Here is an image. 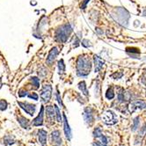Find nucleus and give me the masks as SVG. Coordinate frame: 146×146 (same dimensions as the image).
<instances>
[{"label": "nucleus", "mask_w": 146, "mask_h": 146, "mask_svg": "<svg viewBox=\"0 0 146 146\" xmlns=\"http://www.w3.org/2000/svg\"><path fill=\"white\" fill-rule=\"evenodd\" d=\"M92 70V62L87 56H80L77 60V74L79 77H86Z\"/></svg>", "instance_id": "nucleus-1"}, {"label": "nucleus", "mask_w": 146, "mask_h": 146, "mask_svg": "<svg viewBox=\"0 0 146 146\" xmlns=\"http://www.w3.org/2000/svg\"><path fill=\"white\" fill-rule=\"evenodd\" d=\"M71 32H72V27L70 24L62 25L56 30V35H55L56 40L59 41V42H65L68 40L69 36L70 35Z\"/></svg>", "instance_id": "nucleus-2"}, {"label": "nucleus", "mask_w": 146, "mask_h": 146, "mask_svg": "<svg viewBox=\"0 0 146 146\" xmlns=\"http://www.w3.org/2000/svg\"><path fill=\"white\" fill-rule=\"evenodd\" d=\"M113 17L116 21H118V23L126 27L128 25V20L129 19V13L124 8L118 7L113 13Z\"/></svg>", "instance_id": "nucleus-3"}, {"label": "nucleus", "mask_w": 146, "mask_h": 146, "mask_svg": "<svg viewBox=\"0 0 146 146\" xmlns=\"http://www.w3.org/2000/svg\"><path fill=\"white\" fill-rule=\"evenodd\" d=\"M102 121H104V123H106L107 125H114V124H116L117 121H118V117H117L116 113L114 112H113L111 110H108L103 114Z\"/></svg>", "instance_id": "nucleus-4"}, {"label": "nucleus", "mask_w": 146, "mask_h": 146, "mask_svg": "<svg viewBox=\"0 0 146 146\" xmlns=\"http://www.w3.org/2000/svg\"><path fill=\"white\" fill-rule=\"evenodd\" d=\"M40 98L43 102H48L52 95V86L50 85H44L40 90Z\"/></svg>", "instance_id": "nucleus-5"}, {"label": "nucleus", "mask_w": 146, "mask_h": 146, "mask_svg": "<svg viewBox=\"0 0 146 146\" xmlns=\"http://www.w3.org/2000/svg\"><path fill=\"white\" fill-rule=\"evenodd\" d=\"M18 105L21 108L27 113H28L30 116H33L35 113V110H36V106L35 104H30V103H27V102H19L18 101Z\"/></svg>", "instance_id": "nucleus-6"}, {"label": "nucleus", "mask_w": 146, "mask_h": 146, "mask_svg": "<svg viewBox=\"0 0 146 146\" xmlns=\"http://www.w3.org/2000/svg\"><path fill=\"white\" fill-rule=\"evenodd\" d=\"M83 115H84V119L86 121V122L88 125H92L94 121V116H93V110L92 108H86L84 110V113H83Z\"/></svg>", "instance_id": "nucleus-7"}, {"label": "nucleus", "mask_w": 146, "mask_h": 146, "mask_svg": "<svg viewBox=\"0 0 146 146\" xmlns=\"http://www.w3.org/2000/svg\"><path fill=\"white\" fill-rule=\"evenodd\" d=\"M51 143L55 146H61L62 143L59 130H54L51 133Z\"/></svg>", "instance_id": "nucleus-8"}, {"label": "nucleus", "mask_w": 146, "mask_h": 146, "mask_svg": "<svg viewBox=\"0 0 146 146\" xmlns=\"http://www.w3.org/2000/svg\"><path fill=\"white\" fill-rule=\"evenodd\" d=\"M43 114H44V107L41 106L39 114L37 115V117H35L32 121V124L34 125V126L38 127V126H41V125L43 124Z\"/></svg>", "instance_id": "nucleus-9"}, {"label": "nucleus", "mask_w": 146, "mask_h": 146, "mask_svg": "<svg viewBox=\"0 0 146 146\" xmlns=\"http://www.w3.org/2000/svg\"><path fill=\"white\" fill-rule=\"evenodd\" d=\"M57 55H58V49H57V48L56 47L52 48L51 50L49 51L48 57H47V64L48 65H51L54 62V61L56 60Z\"/></svg>", "instance_id": "nucleus-10"}, {"label": "nucleus", "mask_w": 146, "mask_h": 146, "mask_svg": "<svg viewBox=\"0 0 146 146\" xmlns=\"http://www.w3.org/2000/svg\"><path fill=\"white\" fill-rule=\"evenodd\" d=\"M137 109H146V103L142 100H135L130 104V111L135 112Z\"/></svg>", "instance_id": "nucleus-11"}, {"label": "nucleus", "mask_w": 146, "mask_h": 146, "mask_svg": "<svg viewBox=\"0 0 146 146\" xmlns=\"http://www.w3.org/2000/svg\"><path fill=\"white\" fill-rule=\"evenodd\" d=\"M64 133H65V137L66 138L70 141L71 137H72V133H71V129L70 128V125L68 123V121H67V118H66V115L64 114Z\"/></svg>", "instance_id": "nucleus-12"}, {"label": "nucleus", "mask_w": 146, "mask_h": 146, "mask_svg": "<svg viewBox=\"0 0 146 146\" xmlns=\"http://www.w3.org/2000/svg\"><path fill=\"white\" fill-rule=\"evenodd\" d=\"M39 142L42 146H47V131L44 129H40L38 131Z\"/></svg>", "instance_id": "nucleus-13"}, {"label": "nucleus", "mask_w": 146, "mask_h": 146, "mask_svg": "<svg viewBox=\"0 0 146 146\" xmlns=\"http://www.w3.org/2000/svg\"><path fill=\"white\" fill-rule=\"evenodd\" d=\"M18 121H19L20 126H21L23 129H30L29 128L30 127V121L26 117H23V116L18 117Z\"/></svg>", "instance_id": "nucleus-14"}, {"label": "nucleus", "mask_w": 146, "mask_h": 146, "mask_svg": "<svg viewBox=\"0 0 146 146\" xmlns=\"http://www.w3.org/2000/svg\"><path fill=\"white\" fill-rule=\"evenodd\" d=\"M126 52L130 56H132V57H134V58H138L137 57V56H139V54H140V50H139V48H126Z\"/></svg>", "instance_id": "nucleus-15"}, {"label": "nucleus", "mask_w": 146, "mask_h": 146, "mask_svg": "<svg viewBox=\"0 0 146 146\" xmlns=\"http://www.w3.org/2000/svg\"><path fill=\"white\" fill-rule=\"evenodd\" d=\"M94 64H95V72H99L104 65V61L100 56H94Z\"/></svg>", "instance_id": "nucleus-16"}, {"label": "nucleus", "mask_w": 146, "mask_h": 146, "mask_svg": "<svg viewBox=\"0 0 146 146\" xmlns=\"http://www.w3.org/2000/svg\"><path fill=\"white\" fill-rule=\"evenodd\" d=\"M55 107L52 106H48L46 108V113H47V117L50 121H53L55 119V112H54Z\"/></svg>", "instance_id": "nucleus-17"}, {"label": "nucleus", "mask_w": 146, "mask_h": 146, "mask_svg": "<svg viewBox=\"0 0 146 146\" xmlns=\"http://www.w3.org/2000/svg\"><path fill=\"white\" fill-rule=\"evenodd\" d=\"M78 87H79V89L81 90V92H82L83 93H84V94H85L86 96H88V91H87V89H86V85L85 81L80 82L79 84H78Z\"/></svg>", "instance_id": "nucleus-18"}, {"label": "nucleus", "mask_w": 146, "mask_h": 146, "mask_svg": "<svg viewBox=\"0 0 146 146\" xmlns=\"http://www.w3.org/2000/svg\"><path fill=\"white\" fill-rule=\"evenodd\" d=\"M102 135H103V134H102V131H101L100 127H97L94 130H93V137H94L95 138L101 137Z\"/></svg>", "instance_id": "nucleus-19"}, {"label": "nucleus", "mask_w": 146, "mask_h": 146, "mask_svg": "<svg viewBox=\"0 0 146 146\" xmlns=\"http://www.w3.org/2000/svg\"><path fill=\"white\" fill-rule=\"evenodd\" d=\"M139 126V117H135L133 121V126H132V131H135L138 129Z\"/></svg>", "instance_id": "nucleus-20"}, {"label": "nucleus", "mask_w": 146, "mask_h": 146, "mask_svg": "<svg viewBox=\"0 0 146 146\" xmlns=\"http://www.w3.org/2000/svg\"><path fill=\"white\" fill-rule=\"evenodd\" d=\"M106 97L108 99V100H112L114 98V92H113V88H109L107 92H106Z\"/></svg>", "instance_id": "nucleus-21"}, {"label": "nucleus", "mask_w": 146, "mask_h": 146, "mask_svg": "<svg viewBox=\"0 0 146 146\" xmlns=\"http://www.w3.org/2000/svg\"><path fill=\"white\" fill-rule=\"evenodd\" d=\"M58 69H59V72H60V73H64V72L65 65H64V60H60V61L58 62Z\"/></svg>", "instance_id": "nucleus-22"}, {"label": "nucleus", "mask_w": 146, "mask_h": 146, "mask_svg": "<svg viewBox=\"0 0 146 146\" xmlns=\"http://www.w3.org/2000/svg\"><path fill=\"white\" fill-rule=\"evenodd\" d=\"M31 81H32V84L35 86V88H39L40 86V79L36 77H33L31 78Z\"/></svg>", "instance_id": "nucleus-23"}, {"label": "nucleus", "mask_w": 146, "mask_h": 146, "mask_svg": "<svg viewBox=\"0 0 146 146\" xmlns=\"http://www.w3.org/2000/svg\"><path fill=\"white\" fill-rule=\"evenodd\" d=\"M8 104L6 102V100H0V111H5L7 108Z\"/></svg>", "instance_id": "nucleus-24"}, {"label": "nucleus", "mask_w": 146, "mask_h": 146, "mask_svg": "<svg viewBox=\"0 0 146 146\" xmlns=\"http://www.w3.org/2000/svg\"><path fill=\"white\" fill-rule=\"evenodd\" d=\"M13 143H14V140L12 138V137L7 135V137H5V145H11V144H13Z\"/></svg>", "instance_id": "nucleus-25"}, {"label": "nucleus", "mask_w": 146, "mask_h": 146, "mask_svg": "<svg viewBox=\"0 0 146 146\" xmlns=\"http://www.w3.org/2000/svg\"><path fill=\"white\" fill-rule=\"evenodd\" d=\"M55 107V110H56V120L57 121L61 122L62 121V115H61V113H60V110L58 108V107L56 105L54 106Z\"/></svg>", "instance_id": "nucleus-26"}, {"label": "nucleus", "mask_w": 146, "mask_h": 146, "mask_svg": "<svg viewBox=\"0 0 146 146\" xmlns=\"http://www.w3.org/2000/svg\"><path fill=\"white\" fill-rule=\"evenodd\" d=\"M118 100H119L120 102H124V100H125V92H124L123 90L121 92H118Z\"/></svg>", "instance_id": "nucleus-27"}, {"label": "nucleus", "mask_w": 146, "mask_h": 146, "mask_svg": "<svg viewBox=\"0 0 146 146\" xmlns=\"http://www.w3.org/2000/svg\"><path fill=\"white\" fill-rule=\"evenodd\" d=\"M100 138H101V143H102L104 146H107L108 143V139L105 137V135H102V137H101Z\"/></svg>", "instance_id": "nucleus-28"}, {"label": "nucleus", "mask_w": 146, "mask_h": 146, "mask_svg": "<svg viewBox=\"0 0 146 146\" xmlns=\"http://www.w3.org/2000/svg\"><path fill=\"white\" fill-rule=\"evenodd\" d=\"M27 96H28V98L33 99L35 100H38V98H39L38 94H37V93H35V92H33V93H31V94H28Z\"/></svg>", "instance_id": "nucleus-29"}, {"label": "nucleus", "mask_w": 146, "mask_h": 146, "mask_svg": "<svg viewBox=\"0 0 146 146\" xmlns=\"http://www.w3.org/2000/svg\"><path fill=\"white\" fill-rule=\"evenodd\" d=\"M146 134V124H144L143 126V128L140 129V131H139V135H141V137H143V135Z\"/></svg>", "instance_id": "nucleus-30"}, {"label": "nucleus", "mask_w": 146, "mask_h": 146, "mask_svg": "<svg viewBox=\"0 0 146 146\" xmlns=\"http://www.w3.org/2000/svg\"><path fill=\"white\" fill-rule=\"evenodd\" d=\"M27 92L26 91H24V90H19V96L20 98L25 97V96H27Z\"/></svg>", "instance_id": "nucleus-31"}, {"label": "nucleus", "mask_w": 146, "mask_h": 146, "mask_svg": "<svg viewBox=\"0 0 146 146\" xmlns=\"http://www.w3.org/2000/svg\"><path fill=\"white\" fill-rule=\"evenodd\" d=\"M122 75L123 74H122L121 72H120L119 74H117V72H116V73H114V74L112 75V78H113L114 79H119V78H121L122 77Z\"/></svg>", "instance_id": "nucleus-32"}, {"label": "nucleus", "mask_w": 146, "mask_h": 146, "mask_svg": "<svg viewBox=\"0 0 146 146\" xmlns=\"http://www.w3.org/2000/svg\"><path fill=\"white\" fill-rule=\"evenodd\" d=\"M88 42H90V41H89L88 40H82V45H83V46H85V47H86V48L91 47L90 44H86V43H88Z\"/></svg>", "instance_id": "nucleus-33"}, {"label": "nucleus", "mask_w": 146, "mask_h": 146, "mask_svg": "<svg viewBox=\"0 0 146 146\" xmlns=\"http://www.w3.org/2000/svg\"><path fill=\"white\" fill-rule=\"evenodd\" d=\"M89 2H90V0H84V2H83V4H82V5H81V8H82V9H85Z\"/></svg>", "instance_id": "nucleus-34"}, {"label": "nucleus", "mask_w": 146, "mask_h": 146, "mask_svg": "<svg viewBox=\"0 0 146 146\" xmlns=\"http://www.w3.org/2000/svg\"><path fill=\"white\" fill-rule=\"evenodd\" d=\"M56 98H57V100L59 102V104L62 106V107H64V105H62V100H61V97H60V94H59V92H56Z\"/></svg>", "instance_id": "nucleus-35"}, {"label": "nucleus", "mask_w": 146, "mask_h": 146, "mask_svg": "<svg viewBox=\"0 0 146 146\" xmlns=\"http://www.w3.org/2000/svg\"><path fill=\"white\" fill-rule=\"evenodd\" d=\"M102 143H99V142H95V143H93V146H101Z\"/></svg>", "instance_id": "nucleus-36"}, {"label": "nucleus", "mask_w": 146, "mask_h": 146, "mask_svg": "<svg viewBox=\"0 0 146 146\" xmlns=\"http://www.w3.org/2000/svg\"><path fill=\"white\" fill-rule=\"evenodd\" d=\"M145 72H144V76H145V81H143V83L144 85H146V70H144Z\"/></svg>", "instance_id": "nucleus-37"}]
</instances>
